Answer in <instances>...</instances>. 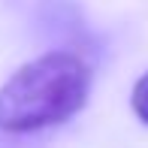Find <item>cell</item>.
Segmentation results:
<instances>
[{
  "instance_id": "obj_1",
  "label": "cell",
  "mask_w": 148,
  "mask_h": 148,
  "mask_svg": "<svg viewBox=\"0 0 148 148\" xmlns=\"http://www.w3.org/2000/svg\"><path fill=\"white\" fill-rule=\"evenodd\" d=\"M91 91V66L76 51H49L15 70L0 88V130L36 133L70 121Z\"/></svg>"
},
{
  "instance_id": "obj_2",
  "label": "cell",
  "mask_w": 148,
  "mask_h": 148,
  "mask_svg": "<svg viewBox=\"0 0 148 148\" xmlns=\"http://www.w3.org/2000/svg\"><path fill=\"white\" fill-rule=\"evenodd\" d=\"M130 106H133V112H136V118L148 127V73L136 79L133 94H130Z\"/></svg>"
}]
</instances>
